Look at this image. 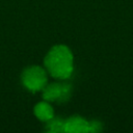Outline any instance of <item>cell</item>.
<instances>
[{
  "instance_id": "obj_6",
  "label": "cell",
  "mask_w": 133,
  "mask_h": 133,
  "mask_svg": "<svg viewBox=\"0 0 133 133\" xmlns=\"http://www.w3.org/2000/svg\"><path fill=\"white\" fill-rule=\"evenodd\" d=\"M47 129L50 132H61L64 131V123L60 119H51L47 125Z\"/></svg>"
},
{
  "instance_id": "obj_7",
  "label": "cell",
  "mask_w": 133,
  "mask_h": 133,
  "mask_svg": "<svg viewBox=\"0 0 133 133\" xmlns=\"http://www.w3.org/2000/svg\"><path fill=\"white\" fill-rule=\"evenodd\" d=\"M101 129V125L97 122H92V123H89V128H88V132H96V131H99Z\"/></svg>"
},
{
  "instance_id": "obj_4",
  "label": "cell",
  "mask_w": 133,
  "mask_h": 133,
  "mask_svg": "<svg viewBox=\"0 0 133 133\" xmlns=\"http://www.w3.org/2000/svg\"><path fill=\"white\" fill-rule=\"evenodd\" d=\"M89 123L84 121L79 116L72 117L64 123V132L71 133H81V132H88Z\"/></svg>"
},
{
  "instance_id": "obj_3",
  "label": "cell",
  "mask_w": 133,
  "mask_h": 133,
  "mask_svg": "<svg viewBox=\"0 0 133 133\" xmlns=\"http://www.w3.org/2000/svg\"><path fill=\"white\" fill-rule=\"evenodd\" d=\"M71 92V86L68 84H58L54 83L46 87L44 90V99L46 100H60L64 101L69 98Z\"/></svg>"
},
{
  "instance_id": "obj_2",
  "label": "cell",
  "mask_w": 133,
  "mask_h": 133,
  "mask_svg": "<svg viewBox=\"0 0 133 133\" xmlns=\"http://www.w3.org/2000/svg\"><path fill=\"white\" fill-rule=\"evenodd\" d=\"M46 81V73L39 66H31L23 73V82L31 90H38L43 88Z\"/></svg>"
},
{
  "instance_id": "obj_1",
  "label": "cell",
  "mask_w": 133,
  "mask_h": 133,
  "mask_svg": "<svg viewBox=\"0 0 133 133\" xmlns=\"http://www.w3.org/2000/svg\"><path fill=\"white\" fill-rule=\"evenodd\" d=\"M45 63L51 75L58 78H68L73 71V56L69 48L59 45L55 46L48 53Z\"/></svg>"
},
{
  "instance_id": "obj_5",
  "label": "cell",
  "mask_w": 133,
  "mask_h": 133,
  "mask_svg": "<svg viewBox=\"0 0 133 133\" xmlns=\"http://www.w3.org/2000/svg\"><path fill=\"white\" fill-rule=\"evenodd\" d=\"M34 112H35L36 116L42 121H49L53 117V110H52L51 106L45 102L38 103L35 106Z\"/></svg>"
}]
</instances>
